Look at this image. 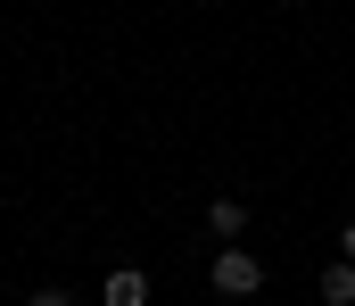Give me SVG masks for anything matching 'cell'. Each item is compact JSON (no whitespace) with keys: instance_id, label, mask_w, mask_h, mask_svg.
Here are the masks:
<instances>
[{"instance_id":"obj_1","label":"cell","mask_w":355,"mask_h":306,"mask_svg":"<svg viewBox=\"0 0 355 306\" xmlns=\"http://www.w3.org/2000/svg\"><path fill=\"white\" fill-rule=\"evenodd\" d=\"M207 290H223V298H257V290H265V265H257L248 248H215V273H207Z\"/></svg>"},{"instance_id":"obj_3","label":"cell","mask_w":355,"mask_h":306,"mask_svg":"<svg viewBox=\"0 0 355 306\" xmlns=\"http://www.w3.org/2000/svg\"><path fill=\"white\" fill-rule=\"evenodd\" d=\"M314 298H322V306H355V265H347V257H339V265H322Z\"/></svg>"},{"instance_id":"obj_2","label":"cell","mask_w":355,"mask_h":306,"mask_svg":"<svg viewBox=\"0 0 355 306\" xmlns=\"http://www.w3.org/2000/svg\"><path fill=\"white\" fill-rule=\"evenodd\" d=\"M99 306H149V273H141V265H116V273L99 282Z\"/></svg>"},{"instance_id":"obj_5","label":"cell","mask_w":355,"mask_h":306,"mask_svg":"<svg viewBox=\"0 0 355 306\" xmlns=\"http://www.w3.org/2000/svg\"><path fill=\"white\" fill-rule=\"evenodd\" d=\"M25 306H83L75 290H25Z\"/></svg>"},{"instance_id":"obj_6","label":"cell","mask_w":355,"mask_h":306,"mask_svg":"<svg viewBox=\"0 0 355 306\" xmlns=\"http://www.w3.org/2000/svg\"><path fill=\"white\" fill-rule=\"evenodd\" d=\"M339 257H347V265H355V215H347V223H339Z\"/></svg>"},{"instance_id":"obj_4","label":"cell","mask_w":355,"mask_h":306,"mask_svg":"<svg viewBox=\"0 0 355 306\" xmlns=\"http://www.w3.org/2000/svg\"><path fill=\"white\" fill-rule=\"evenodd\" d=\"M207 223H215V240H223V248H240V232H248V207H240V199H215V207H207Z\"/></svg>"}]
</instances>
